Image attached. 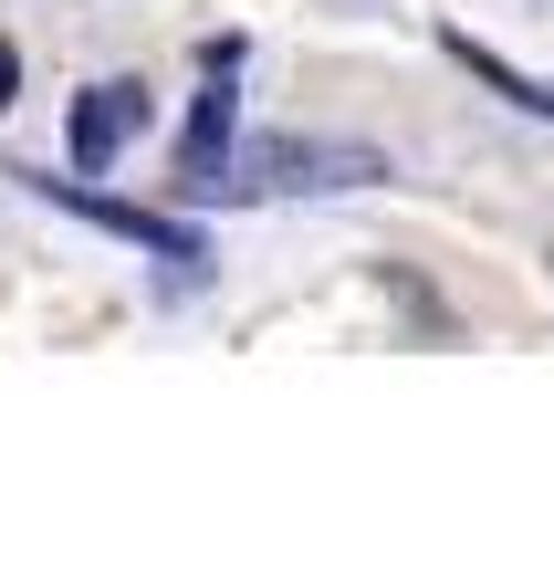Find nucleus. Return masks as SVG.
Instances as JSON below:
<instances>
[{
  "label": "nucleus",
  "instance_id": "obj_4",
  "mask_svg": "<svg viewBox=\"0 0 554 564\" xmlns=\"http://www.w3.org/2000/svg\"><path fill=\"white\" fill-rule=\"evenodd\" d=\"M230 147H241V95H230V74H209L199 105H188V137H178V188L188 199L230 188Z\"/></svg>",
  "mask_w": 554,
  "mask_h": 564
},
{
  "label": "nucleus",
  "instance_id": "obj_2",
  "mask_svg": "<svg viewBox=\"0 0 554 564\" xmlns=\"http://www.w3.org/2000/svg\"><path fill=\"white\" fill-rule=\"evenodd\" d=\"M137 137H146V84H137V74H116V84H84V95H74L63 158H74V178H105V167H116Z\"/></svg>",
  "mask_w": 554,
  "mask_h": 564
},
{
  "label": "nucleus",
  "instance_id": "obj_6",
  "mask_svg": "<svg viewBox=\"0 0 554 564\" xmlns=\"http://www.w3.org/2000/svg\"><path fill=\"white\" fill-rule=\"evenodd\" d=\"M199 74H241V32H209L199 42Z\"/></svg>",
  "mask_w": 554,
  "mask_h": 564
},
{
  "label": "nucleus",
  "instance_id": "obj_3",
  "mask_svg": "<svg viewBox=\"0 0 554 564\" xmlns=\"http://www.w3.org/2000/svg\"><path fill=\"white\" fill-rule=\"evenodd\" d=\"M377 178H388V158H367V147H304V137L251 147V188H377Z\"/></svg>",
  "mask_w": 554,
  "mask_h": 564
},
{
  "label": "nucleus",
  "instance_id": "obj_1",
  "mask_svg": "<svg viewBox=\"0 0 554 564\" xmlns=\"http://www.w3.org/2000/svg\"><path fill=\"white\" fill-rule=\"evenodd\" d=\"M21 188H32V199H53V209H74V220H95V230H116V241H137V251H157V262H178V272L209 262V241H199L188 220H167V209L105 199V188H84V178H53V167H21Z\"/></svg>",
  "mask_w": 554,
  "mask_h": 564
},
{
  "label": "nucleus",
  "instance_id": "obj_7",
  "mask_svg": "<svg viewBox=\"0 0 554 564\" xmlns=\"http://www.w3.org/2000/svg\"><path fill=\"white\" fill-rule=\"evenodd\" d=\"M0 105H21V42L0 32Z\"/></svg>",
  "mask_w": 554,
  "mask_h": 564
},
{
  "label": "nucleus",
  "instance_id": "obj_5",
  "mask_svg": "<svg viewBox=\"0 0 554 564\" xmlns=\"http://www.w3.org/2000/svg\"><path fill=\"white\" fill-rule=\"evenodd\" d=\"M439 53H450V63H471V74L492 84L502 105H523V116H544V126H554V84H534V74H513V63H502L492 42H471V32H439Z\"/></svg>",
  "mask_w": 554,
  "mask_h": 564
}]
</instances>
